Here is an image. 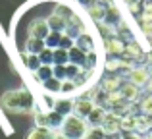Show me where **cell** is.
I'll return each instance as SVG.
<instances>
[{
	"mask_svg": "<svg viewBox=\"0 0 152 139\" xmlns=\"http://www.w3.org/2000/svg\"><path fill=\"white\" fill-rule=\"evenodd\" d=\"M0 104L10 112H35L37 110V101H35L33 93L27 89L6 91L0 97Z\"/></svg>",
	"mask_w": 152,
	"mask_h": 139,
	"instance_id": "cell-1",
	"label": "cell"
},
{
	"mask_svg": "<svg viewBox=\"0 0 152 139\" xmlns=\"http://www.w3.org/2000/svg\"><path fill=\"white\" fill-rule=\"evenodd\" d=\"M60 133L67 139H83L89 133V124H87V120H83V118L75 116V114H69V116H66V120H64L62 128H60Z\"/></svg>",
	"mask_w": 152,
	"mask_h": 139,
	"instance_id": "cell-2",
	"label": "cell"
},
{
	"mask_svg": "<svg viewBox=\"0 0 152 139\" xmlns=\"http://www.w3.org/2000/svg\"><path fill=\"white\" fill-rule=\"evenodd\" d=\"M125 79L131 81L133 85H137V87H145V85H148L152 75H150L148 68H131V70H127Z\"/></svg>",
	"mask_w": 152,
	"mask_h": 139,
	"instance_id": "cell-3",
	"label": "cell"
},
{
	"mask_svg": "<svg viewBox=\"0 0 152 139\" xmlns=\"http://www.w3.org/2000/svg\"><path fill=\"white\" fill-rule=\"evenodd\" d=\"M94 101L93 99H89V97H79V99H75V104H73V114L75 116H79V118H83V120H87V116H89L91 112L94 110Z\"/></svg>",
	"mask_w": 152,
	"mask_h": 139,
	"instance_id": "cell-4",
	"label": "cell"
},
{
	"mask_svg": "<svg viewBox=\"0 0 152 139\" xmlns=\"http://www.w3.org/2000/svg\"><path fill=\"white\" fill-rule=\"evenodd\" d=\"M27 33H29V37H35V39H46L50 33V27H48V21L46 19H33V21L29 23V27H27Z\"/></svg>",
	"mask_w": 152,
	"mask_h": 139,
	"instance_id": "cell-5",
	"label": "cell"
},
{
	"mask_svg": "<svg viewBox=\"0 0 152 139\" xmlns=\"http://www.w3.org/2000/svg\"><path fill=\"white\" fill-rule=\"evenodd\" d=\"M104 49L110 56H119L125 49V43L121 41L119 35H108V37H104Z\"/></svg>",
	"mask_w": 152,
	"mask_h": 139,
	"instance_id": "cell-6",
	"label": "cell"
},
{
	"mask_svg": "<svg viewBox=\"0 0 152 139\" xmlns=\"http://www.w3.org/2000/svg\"><path fill=\"white\" fill-rule=\"evenodd\" d=\"M75 46L77 49H81L83 52H96V43H94V39H93V35L91 33H81L77 39H75Z\"/></svg>",
	"mask_w": 152,
	"mask_h": 139,
	"instance_id": "cell-7",
	"label": "cell"
},
{
	"mask_svg": "<svg viewBox=\"0 0 152 139\" xmlns=\"http://www.w3.org/2000/svg\"><path fill=\"white\" fill-rule=\"evenodd\" d=\"M118 91L121 93V97L125 99V101H129V102L137 101L139 95H141V87L133 85L131 81H121V85H119V89H118Z\"/></svg>",
	"mask_w": 152,
	"mask_h": 139,
	"instance_id": "cell-8",
	"label": "cell"
},
{
	"mask_svg": "<svg viewBox=\"0 0 152 139\" xmlns=\"http://www.w3.org/2000/svg\"><path fill=\"white\" fill-rule=\"evenodd\" d=\"M73 104H75V99H71V97H60V99H56L54 110L66 118V116H69V114H73Z\"/></svg>",
	"mask_w": 152,
	"mask_h": 139,
	"instance_id": "cell-9",
	"label": "cell"
},
{
	"mask_svg": "<svg viewBox=\"0 0 152 139\" xmlns=\"http://www.w3.org/2000/svg\"><path fill=\"white\" fill-rule=\"evenodd\" d=\"M21 58H23V66H25L27 71H31V74H35V71H37V70L42 66V62H41V58H39V54L23 52V54H21Z\"/></svg>",
	"mask_w": 152,
	"mask_h": 139,
	"instance_id": "cell-10",
	"label": "cell"
},
{
	"mask_svg": "<svg viewBox=\"0 0 152 139\" xmlns=\"http://www.w3.org/2000/svg\"><path fill=\"white\" fill-rule=\"evenodd\" d=\"M46 21H48V27H50V31H58V33H64L66 31V25H67V19H64L62 15H58V14H52L46 18Z\"/></svg>",
	"mask_w": 152,
	"mask_h": 139,
	"instance_id": "cell-11",
	"label": "cell"
},
{
	"mask_svg": "<svg viewBox=\"0 0 152 139\" xmlns=\"http://www.w3.org/2000/svg\"><path fill=\"white\" fill-rule=\"evenodd\" d=\"M108 110L106 108H100V106H94V110L87 116V124H89V128H94V126H102L104 122V116H106Z\"/></svg>",
	"mask_w": 152,
	"mask_h": 139,
	"instance_id": "cell-12",
	"label": "cell"
},
{
	"mask_svg": "<svg viewBox=\"0 0 152 139\" xmlns=\"http://www.w3.org/2000/svg\"><path fill=\"white\" fill-rule=\"evenodd\" d=\"M45 49H46L45 39L29 37V39H27V43H25V52H29V54H41Z\"/></svg>",
	"mask_w": 152,
	"mask_h": 139,
	"instance_id": "cell-13",
	"label": "cell"
},
{
	"mask_svg": "<svg viewBox=\"0 0 152 139\" xmlns=\"http://www.w3.org/2000/svg\"><path fill=\"white\" fill-rule=\"evenodd\" d=\"M67 52H69V62H71V64H77V66H81V68L85 70V64H87V52H83V50L77 49L75 45L71 46Z\"/></svg>",
	"mask_w": 152,
	"mask_h": 139,
	"instance_id": "cell-14",
	"label": "cell"
},
{
	"mask_svg": "<svg viewBox=\"0 0 152 139\" xmlns=\"http://www.w3.org/2000/svg\"><path fill=\"white\" fill-rule=\"evenodd\" d=\"M54 137H56V132H52L48 128H39V126H35L27 135V139H54Z\"/></svg>",
	"mask_w": 152,
	"mask_h": 139,
	"instance_id": "cell-15",
	"label": "cell"
},
{
	"mask_svg": "<svg viewBox=\"0 0 152 139\" xmlns=\"http://www.w3.org/2000/svg\"><path fill=\"white\" fill-rule=\"evenodd\" d=\"M42 91L45 93H50V95H60V91H62V79H56V77H50L46 79V81L41 83Z\"/></svg>",
	"mask_w": 152,
	"mask_h": 139,
	"instance_id": "cell-16",
	"label": "cell"
},
{
	"mask_svg": "<svg viewBox=\"0 0 152 139\" xmlns=\"http://www.w3.org/2000/svg\"><path fill=\"white\" fill-rule=\"evenodd\" d=\"M119 85H121V79H119L118 75H112V77L104 79V81L100 83V91H104V93H112V91H118Z\"/></svg>",
	"mask_w": 152,
	"mask_h": 139,
	"instance_id": "cell-17",
	"label": "cell"
},
{
	"mask_svg": "<svg viewBox=\"0 0 152 139\" xmlns=\"http://www.w3.org/2000/svg\"><path fill=\"white\" fill-rule=\"evenodd\" d=\"M33 77L37 79L39 83H42V81H46V79L54 77V71H52V66H48V64H42L41 68H39V70L33 74Z\"/></svg>",
	"mask_w": 152,
	"mask_h": 139,
	"instance_id": "cell-18",
	"label": "cell"
},
{
	"mask_svg": "<svg viewBox=\"0 0 152 139\" xmlns=\"http://www.w3.org/2000/svg\"><path fill=\"white\" fill-rule=\"evenodd\" d=\"M62 35L64 33H58V31H50L48 33V37L45 39V45H46V49H58L60 46V41H62Z\"/></svg>",
	"mask_w": 152,
	"mask_h": 139,
	"instance_id": "cell-19",
	"label": "cell"
},
{
	"mask_svg": "<svg viewBox=\"0 0 152 139\" xmlns=\"http://www.w3.org/2000/svg\"><path fill=\"white\" fill-rule=\"evenodd\" d=\"M54 64H69V52L66 49H54Z\"/></svg>",
	"mask_w": 152,
	"mask_h": 139,
	"instance_id": "cell-20",
	"label": "cell"
},
{
	"mask_svg": "<svg viewBox=\"0 0 152 139\" xmlns=\"http://www.w3.org/2000/svg\"><path fill=\"white\" fill-rule=\"evenodd\" d=\"M77 89V85H75L73 79H64L62 81V91H60V95H64V97H69L71 93H75Z\"/></svg>",
	"mask_w": 152,
	"mask_h": 139,
	"instance_id": "cell-21",
	"label": "cell"
},
{
	"mask_svg": "<svg viewBox=\"0 0 152 139\" xmlns=\"http://www.w3.org/2000/svg\"><path fill=\"white\" fill-rule=\"evenodd\" d=\"M141 110H142V114H152V93H146V95H142V99H141Z\"/></svg>",
	"mask_w": 152,
	"mask_h": 139,
	"instance_id": "cell-22",
	"label": "cell"
},
{
	"mask_svg": "<svg viewBox=\"0 0 152 139\" xmlns=\"http://www.w3.org/2000/svg\"><path fill=\"white\" fill-rule=\"evenodd\" d=\"M39 58H41L42 64L52 66V64H54V50H52V49H45L41 54H39Z\"/></svg>",
	"mask_w": 152,
	"mask_h": 139,
	"instance_id": "cell-23",
	"label": "cell"
},
{
	"mask_svg": "<svg viewBox=\"0 0 152 139\" xmlns=\"http://www.w3.org/2000/svg\"><path fill=\"white\" fill-rule=\"evenodd\" d=\"M87 137H89V139H104V137H106V133H104V129L100 128V126H94V128H89Z\"/></svg>",
	"mask_w": 152,
	"mask_h": 139,
	"instance_id": "cell-24",
	"label": "cell"
},
{
	"mask_svg": "<svg viewBox=\"0 0 152 139\" xmlns=\"http://www.w3.org/2000/svg\"><path fill=\"white\" fill-rule=\"evenodd\" d=\"M52 71H54V77L56 79H66V64H54L52 66Z\"/></svg>",
	"mask_w": 152,
	"mask_h": 139,
	"instance_id": "cell-25",
	"label": "cell"
},
{
	"mask_svg": "<svg viewBox=\"0 0 152 139\" xmlns=\"http://www.w3.org/2000/svg\"><path fill=\"white\" fill-rule=\"evenodd\" d=\"M141 21H150L152 23V2H145V8H142V14H141Z\"/></svg>",
	"mask_w": 152,
	"mask_h": 139,
	"instance_id": "cell-26",
	"label": "cell"
},
{
	"mask_svg": "<svg viewBox=\"0 0 152 139\" xmlns=\"http://www.w3.org/2000/svg\"><path fill=\"white\" fill-rule=\"evenodd\" d=\"M73 45H75V41H73L71 37H67L66 33H64V35H62V41H60V46H58V49H66V50H69Z\"/></svg>",
	"mask_w": 152,
	"mask_h": 139,
	"instance_id": "cell-27",
	"label": "cell"
},
{
	"mask_svg": "<svg viewBox=\"0 0 152 139\" xmlns=\"http://www.w3.org/2000/svg\"><path fill=\"white\" fill-rule=\"evenodd\" d=\"M121 139H145V135L137 132H121Z\"/></svg>",
	"mask_w": 152,
	"mask_h": 139,
	"instance_id": "cell-28",
	"label": "cell"
},
{
	"mask_svg": "<svg viewBox=\"0 0 152 139\" xmlns=\"http://www.w3.org/2000/svg\"><path fill=\"white\" fill-rule=\"evenodd\" d=\"M54 139H67V137H64V135H62L60 132H56V137H54Z\"/></svg>",
	"mask_w": 152,
	"mask_h": 139,
	"instance_id": "cell-29",
	"label": "cell"
},
{
	"mask_svg": "<svg viewBox=\"0 0 152 139\" xmlns=\"http://www.w3.org/2000/svg\"><path fill=\"white\" fill-rule=\"evenodd\" d=\"M83 139H89V137H83Z\"/></svg>",
	"mask_w": 152,
	"mask_h": 139,
	"instance_id": "cell-30",
	"label": "cell"
}]
</instances>
